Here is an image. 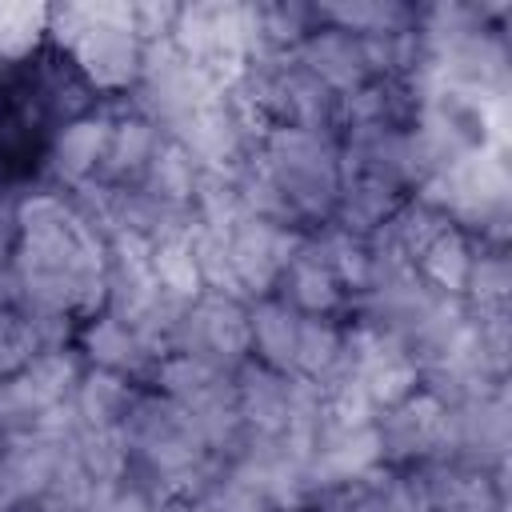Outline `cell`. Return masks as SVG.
<instances>
[{"label":"cell","mask_w":512,"mask_h":512,"mask_svg":"<svg viewBox=\"0 0 512 512\" xmlns=\"http://www.w3.org/2000/svg\"><path fill=\"white\" fill-rule=\"evenodd\" d=\"M96 104V76L52 32L0 60V192L36 184Z\"/></svg>","instance_id":"cell-1"}]
</instances>
